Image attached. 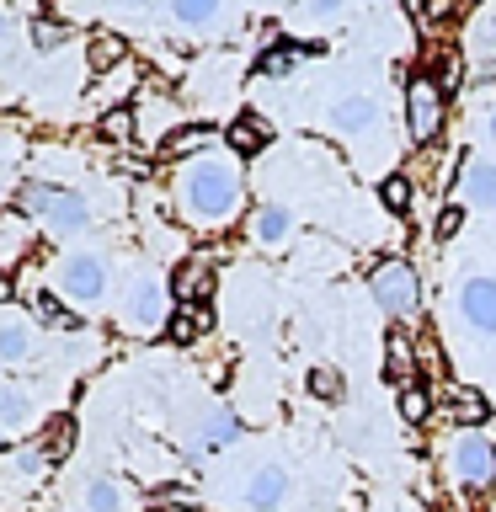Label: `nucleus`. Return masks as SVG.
Masks as SVG:
<instances>
[{
	"instance_id": "1",
	"label": "nucleus",
	"mask_w": 496,
	"mask_h": 512,
	"mask_svg": "<svg viewBox=\"0 0 496 512\" xmlns=\"http://www.w3.org/2000/svg\"><path fill=\"white\" fill-rule=\"evenodd\" d=\"M176 203L192 224H224L240 203V171L230 160H198L192 171H182Z\"/></svg>"
},
{
	"instance_id": "2",
	"label": "nucleus",
	"mask_w": 496,
	"mask_h": 512,
	"mask_svg": "<svg viewBox=\"0 0 496 512\" xmlns=\"http://www.w3.org/2000/svg\"><path fill=\"white\" fill-rule=\"evenodd\" d=\"M368 288H374V299L384 304V315H395V320H411L416 310H422V283H416V267L406 262V256H384V262H374Z\"/></svg>"
},
{
	"instance_id": "3",
	"label": "nucleus",
	"mask_w": 496,
	"mask_h": 512,
	"mask_svg": "<svg viewBox=\"0 0 496 512\" xmlns=\"http://www.w3.org/2000/svg\"><path fill=\"white\" fill-rule=\"evenodd\" d=\"M22 208L27 214H38L54 235H80L91 224V208H86V198L80 192H59V187H22Z\"/></svg>"
},
{
	"instance_id": "4",
	"label": "nucleus",
	"mask_w": 496,
	"mask_h": 512,
	"mask_svg": "<svg viewBox=\"0 0 496 512\" xmlns=\"http://www.w3.org/2000/svg\"><path fill=\"white\" fill-rule=\"evenodd\" d=\"M443 118H448V96L432 75H411L406 86V128L416 144H432L443 134Z\"/></svg>"
},
{
	"instance_id": "5",
	"label": "nucleus",
	"mask_w": 496,
	"mask_h": 512,
	"mask_svg": "<svg viewBox=\"0 0 496 512\" xmlns=\"http://www.w3.org/2000/svg\"><path fill=\"white\" fill-rule=\"evenodd\" d=\"M448 464H454V480H459V486H491V480H496V448H491L486 438H475V432L454 443Z\"/></svg>"
},
{
	"instance_id": "6",
	"label": "nucleus",
	"mask_w": 496,
	"mask_h": 512,
	"mask_svg": "<svg viewBox=\"0 0 496 512\" xmlns=\"http://www.w3.org/2000/svg\"><path fill=\"white\" fill-rule=\"evenodd\" d=\"M214 294V262L208 256H182V267L171 272V299L176 304H203Z\"/></svg>"
},
{
	"instance_id": "7",
	"label": "nucleus",
	"mask_w": 496,
	"mask_h": 512,
	"mask_svg": "<svg viewBox=\"0 0 496 512\" xmlns=\"http://www.w3.org/2000/svg\"><path fill=\"white\" fill-rule=\"evenodd\" d=\"M459 310L464 320H470L475 331H496V278H470L464 283V294H459Z\"/></svg>"
},
{
	"instance_id": "8",
	"label": "nucleus",
	"mask_w": 496,
	"mask_h": 512,
	"mask_svg": "<svg viewBox=\"0 0 496 512\" xmlns=\"http://www.w3.org/2000/svg\"><path fill=\"white\" fill-rule=\"evenodd\" d=\"M331 128H336V134H347V139H363V134H374V128H379V107L368 102V96H342V102L331 107Z\"/></svg>"
},
{
	"instance_id": "9",
	"label": "nucleus",
	"mask_w": 496,
	"mask_h": 512,
	"mask_svg": "<svg viewBox=\"0 0 496 512\" xmlns=\"http://www.w3.org/2000/svg\"><path fill=\"white\" fill-rule=\"evenodd\" d=\"M64 288H70V299H80V304L102 299V288H107V267L96 262V256H75V262L64 267Z\"/></svg>"
},
{
	"instance_id": "10",
	"label": "nucleus",
	"mask_w": 496,
	"mask_h": 512,
	"mask_svg": "<svg viewBox=\"0 0 496 512\" xmlns=\"http://www.w3.org/2000/svg\"><path fill=\"white\" fill-rule=\"evenodd\" d=\"M288 496V475H283V464H262V470L251 475V486H246V502L256 512H272Z\"/></svg>"
},
{
	"instance_id": "11",
	"label": "nucleus",
	"mask_w": 496,
	"mask_h": 512,
	"mask_svg": "<svg viewBox=\"0 0 496 512\" xmlns=\"http://www.w3.org/2000/svg\"><path fill=\"white\" fill-rule=\"evenodd\" d=\"M224 139H230V150H235V155H256V150H267L272 128H267L262 112H240V118L224 128Z\"/></svg>"
},
{
	"instance_id": "12",
	"label": "nucleus",
	"mask_w": 496,
	"mask_h": 512,
	"mask_svg": "<svg viewBox=\"0 0 496 512\" xmlns=\"http://www.w3.org/2000/svg\"><path fill=\"white\" fill-rule=\"evenodd\" d=\"M128 315H134V326H160L166 320V288L155 278H139L134 294H128Z\"/></svg>"
},
{
	"instance_id": "13",
	"label": "nucleus",
	"mask_w": 496,
	"mask_h": 512,
	"mask_svg": "<svg viewBox=\"0 0 496 512\" xmlns=\"http://www.w3.org/2000/svg\"><path fill=\"white\" fill-rule=\"evenodd\" d=\"M166 331H171V342H198V336L214 331V310H208V304H176Z\"/></svg>"
},
{
	"instance_id": "14",
	"label": "nucleus",
	"mask_w": 496,
	"mask_h": 512,
	"mask_svg": "<svg viewBox=\"0 0 496 512\" xmlns=\"http://www.w3.org/2000/svg\"><path fill=\"white\" fill-rule=\"evenodd\" d=\"M86 64L96 75H107V70H118V64H128V43L118 38V32H96L91 48H86Z\"/></svg>"
},
{
	"instance_id": "15",
	"label": "nucleus",
	"mask_w": 496,
	"mask_h": 512,
	"mask_svg": "<svg viewBox=\"0 0 496 512\" xmlns=\"http://www.w3.org/2000/svg\"><path fill=\"white\" fill-rule=\"evenodd\" d=\"M139 134L150 144H166L176 134V107L171 102H144L139 107Z\"/></svg>"
},
{
	"instance_id": "16",
	"label": "nucleus",
	"mask_w": 496,
	"mask_h": 512,
	"mask_svg": "<svg viewBox=\"0 0 496 512\" xmlns=\"http://www.w3.org/2000/svg\"><path fill=\"white\" fill-rule=\"evenodd\" d=\"M411 368H416V347L400 331H390V342H384V379L411 384Z\"/></svg>"
},
{
	"instance_id": "17",
	"label": "nucleus",
	"mask_w": 496,
	"mask_h": 512,
	"mask_svg": "<svg viewBox=\"0 0 496 512\" xmlns=\"http://www.w3.org/2000/svg\"><path fill=\"white\" fill-rule=\"evenodd\" d=\"M288 230H294V214H288L283 203H262V208H256V240L278 246V240H288Z\"/></svg>"
},
{
	"instance_id": "18",
	"label": "nucleus",
	"mask_w": 496,
	"mask_h": 512,
	"mask_svg": "<svg viewBox=\"0 0 496 512\" xmlns=\"http://www.w3.org/2000/svg\"><path fill=\"white\" fill-rule=\"evenodd\" d=\"M240 438V422L230 411H208L203 416V427H198V443L203 448H224V443H235Z\"/></svg>"
},
{
	"instance_id": "19",
	"label": "nucleus",
	"mask_w": 496,
	"mask_h": 512,
	"mask_svg": "<svg viewBox=\"0 0 496 512\" xmlns=\"http://www.w3.org/2000/svg\"><path fill=\"white\" fill-rule=\"evenodd\" d=\"M464 187H470V198H475L480 208H496V166H486V160H470Z\"/></svg>"
},
{
	"instance_id": "20",
	"label": "nucleus",
	"mask_w": 496,
	"mask_h": 512,
	"mask_svg": "<svg viewBox=\"0 0 496 512\" xmlns=\"http://www.w3.org/2000/svg\"><path fill=\"white\" fill-rule=\"evenodd\" d=\"M134 134H139V112H134V107H107V112H102V139L128 144Z\"/></svg>"
},
{
	"instance_id": "21",
	"label": "nucleus",
	"mask_w": 496,
	"mask_h": 512,
	"mask_svg": "<svg viewBox=\"0 0 496 512\" xmlns=\"http://www.w3.org/2000/svg\"><path fill=\"white\" fill-rule=\"evenodd\" d=\"M208 139H214V128H203V123H187V128H176V134L166 139V144H160V155H192V150H203V144Z\"/></svg>"
},
{
	"instance_id": "22",
	"label": "nucleus",
	"mask_w": 496,
	"mask_h": 512,
	"mask_svg": "<svg viewBox=\"0 0 496 512\" xmlns=\"http://www.w3.org/2000/svg\"><path fill=\"white\" fill-rule=\"evenodd\" d=\"M379 198H384V208H390V214H406V208H411V198H416L411 176H406V171H390V176L379 182Z\"/></svg>"
},
{
	"instance_id": "23",
	"label": "nucleus",
	"mask_w": 496,
	"mask_h": 512,
	"mask_svg": "<svg viewBox=\"0 0 496 512\" xmlns=\"http://www.w3.org/2000/svg\"><path fill=\"white\" fill-rule=\"evenodd\" d=\"M432 416V395H427V384H406V390H400V422H411V427H422Z\"/></svg>"
},
{
	"instance_id": "24",
	"label": "nucleus",
	"mask_w": 496,
	"mask_h": 512,
	"mask_svg": "<svg viewBox=\"0 0 496 512\" xmlns=\"http://www.w3.org/2000/svg\"><path fill=\"white\" fill-rule=\"evenodd\" d=\"M486 416H491V406H486L480 390H459L454 395V427H480Z\"/></svg>"
},
{
	"instance_id": "25",
	"label": "nucleus",
	"mask_w": 496,
	"mask_h": 512,
	"mask_svg": "<svg viewBox=\"0 0 496 512\" xmlns=\"http://www.w3.org/2000/svg\"><path fill=\"white\" fill-rule=\"evenodd\" d=\"M299 54H320V43H294V48H267L262 54V75H288L299 64Z\"/></svg>"
},
{
	"instance_id": "26",
	"label": "nucleus",
	"mask_w": 496,
	"mask_h": 512,
	"mask_svg": "<svg viewBox=\"0 0 496 512\" xmlns=\"http://www.w3.org/2000/svg\"><path fill=\"white\" fill-rule=\"evenodd\" d=\"M38 448H43L48 459H64V454H70V448H75V422H70V416H59V422H48V432L38 438Z\"/></svg>"
},
{
	"instance_id": "27",
	"label": "nucleus",
	"mask_w": 496,
	"mask_h": 512,
	"mask_svg": "<svg viewBox=\"0 0 496 512\" xmlns=\"http://www.w3.org/2000/svg\"><path fill=\"white\" fill-rule=\"evenodd\" d=\"M27 352H32V331L27 326H6V331H0V358H27Z\"/></svg>"
},
{
	"instance_id": "28",
	"label": "nucleus",
	"mask_w": 496,
	"mask_h": 512,
	"mask_svg": "<svg viewBox=\"0 0 496 512\" xmlns=\"http://www.w3.org/2000/svg\"><path fill=\"white\" fill-rule=\"evenodd\" d=\"M310 395L315 400H342V374H336V368H310Z\"/></svg>"
},
{
	"instance_id": "29",
	"label": "nucleus",
	"mask_w": 496,
	"mask_h": 512,
	"mask_svg": "<svg viewBox=\"0 0 496 512\" xmlns=\"http://www.w3.org/2000/svg\"><path fill=\"white\" fill-rule=\"evenodd\" d=\"M64 38H70V27L54 22V16H38V22H32V43L38 48H59Z\"/></svg>"
},
{
	"instance_id": "30",
	"label": "nucleus",
	"mask_w": 496,
	"mask_h": 512,
	"mask_svg": "<svg viewBox=\"0 0 496 512\" xmlns=\"http://www.w3.org/2000/svg\"><path fill=\"white\" fill-rule=\"evenodd\" d=\"M176 16L198 27V22H214V16H219V6H214V0H182V6H176Z\"/></svg>"
},
{
	"instance_id": "31",
	"label": "nucleus",
	"mask_w": 496,
	"mask_h": 512,
	"mask_svg": "<svg viewBox=\"0 0 496 512\" xmlns=\"http://www.w3.org/2000/svg\"><path fill=\"white\" fill-rule=\"evenodd\" d=\"M475 54H496V11H486L475 22Z\"/></svg>"
},
{
	"instance_id": "32",
	"label": "nucleus",
	"mask_w": 496,
	"mask_h": 512,
	"mask_svg": "<svg viewBox=\"0 0 496 512\" xmlns=\"http://www.w3.org/2000/svg\"><path fill=\"white\" fill-rule=\"evenodd\" d=\"M27 416V395L22 390H0V422H22Z\"/></svg>"
},
{
	"instance_id": "33",
	"label": "nucleus",
	"mask_w": 496,
	"mask_h": 512,
	"mask_svg": "<svg viewBox=\"0 0 496 512\" xmlns=\"http://www.w3.org/2000/svg\"><path fill=\"white\" fill-rule=\"evenodd\" d=\"M91 512H118V486L112 480H96L91 486Z\"/></svg>"
},
{
	"instance_id": "34",
	"label": "nucleus",
	"mask_w": 496,
	"mask_h": 512,
	"mask_svg": "<svg viewBox=\"0 0 496 512\" xmlns=\"http://www.w3.org/2000/svg\"><path fill=\"white\" fill-rule=\"evenodd\" d=\"M459 230H464V208H459V203H448V208H443V219H438V240H454Z\"/></svg>"
},
{
	"instance_id": "35",
	"label": "nucleus",
	"mask_w": 496,
	"mask_h": 512,
	"mask_svg": "<svg viewBox=\"0 0 496 512\" xmlns=\"http://www.w3.org/2000/svg\"><path fill=\"white\" fill-rule=\"evenodd\" d=\"M416 358H422L432 374H443V352H438V336H422V352H416Z\"/></svg>"
},
{
	"instance_id": "36",
	"label": "nucleus",
	"mask_w": 496,
	"mask_h": 512,
	"mask_svg": "<svg viewBox=\"0 0 496 512\" xmlns=\"http://www.w3.org/2000/svg\"><path fill=\"white\" fill-rule=\"evenodd\" d=\"M32 299H38V315H43V320H64V304H59L54 294H32Z\"/></svg>"
},
{
	"instance_id": "37",
	"label": "nucleus",
	"mask_w": 496,
	"mask_h": 512,
	"mask_svg": "<svg viewBox=\"0 0 496 512\" xmlns=\"http://www.w3.org/2000/svg\"><path fill=\"white\" fill-rule=\"evenodd\" d=\"M11 294H16V283H11V272H0V304H11Z\"/></svg>"
},
{
	"instance_id": "38",
	"label": "nucleus",
	"mask_w": 496,
	"mask_h": 512,
	"mask_svg": "<svg viewBox=\"0 0 496 512\" xmlns=\"http://www.w3.org/2000/svg\"><path fill=\"white\" fill-rule=\"evenodd\" d=\"M150 512H187V507H150Z\"/></svg>"
},
{
	"instance_id": "39",
	"label": "nucleus",
	"mask_w": 496,
	"mask_h": 512,
	"mask_svg": "<svg viewBox=\"0 0 496 512\" xmlns=\"http://www.w3.org/2000/svg\"><path fill=\"white\" fill-rule=\"evenodd\" d=\"M0 32H6V16H0Z\"/></svg>"
},
{
	"instance_id": "40",
	"label": "nucleus",
	"mask_w": 496,
	"mask_h": 512,
	"mask_svg": "<svg viewBox=\"0 0 496 512\" xmlns=\"http://www.w3.org/2000/svg\"><path fill=\"white\" fill-rule=\"evenodd\" d=\"M491 134H496V118H491Z\"/></svg>"
}]
</instances>
